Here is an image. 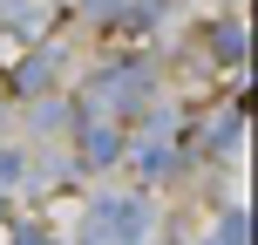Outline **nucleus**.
Instances as JSON below:
<instances>
[]
</instances>
